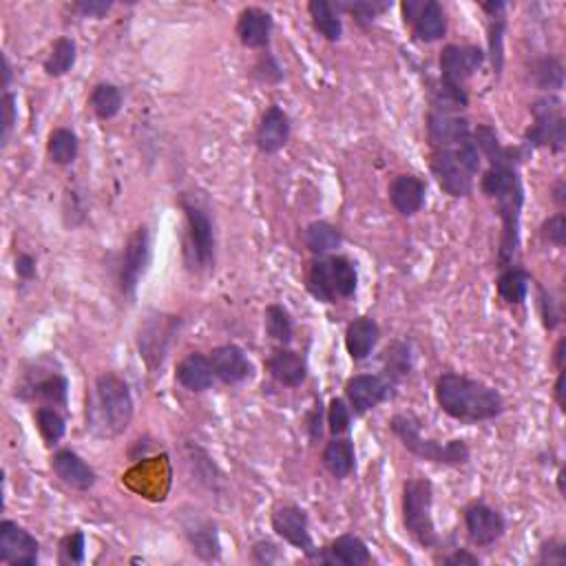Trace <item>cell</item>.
<instances>
[{
    "mask_svg": "<svg viewBox=\"0 0 566 566\" xmlns=\"http://www.w3.org/2000/svg\"><path fill=\"white\" fill-rule=\"evenodd\" d=\"M480 188L487 197L496 199L498 211H500L502 239L498 261H500V268H509L520 246V211L524 202L518 164L513 162L491 164L489 171L482 175Z\"/></svg>",
    "mask_w": 566,
    "mask_h": 566,
    "instance_id": "1",
    "label": "cell"
},
{
    "mask_svg": "<svg viewBox=\"0 0 566 566\" xmlns=\"http://www.w3.org/2000/svg\"><path fill=\"white\" fill-rule=\"evenodd\" d=\"M436 401L440 410L460 423L491 421L505 412V401L494 387L454 372L436 381Z\"/></svg>",
    "mask_w": 566,
    "mask_h": 566,
    "instance_id": "2",
    "label": "cell"
},
{
    "mask_svg": "<svg viewBox=\"0 0 566 566\" xmlns=\"http://www.w3.org/2000/svg\"><path fill=\"white\" fill-rule=\"evenodd\" d=\"M133 421V396L118 374H100L87 405V427L100 436H120Z\"/></svg>",
    "mask_w": 566,
    "mask_h": 566,
    "instance_id": "3",
    "label": "cell"
},
{
    "mask_svg": "<svg viewBox=\"0 0 566 566\" xmlns=\"http://www.w3.org/2000/svg\"><path fill=\"white\" fill-rule=\"evenodd\" d=\"M480 149L474 135L454 149H434L432 173L447 195L467 197L474 191V177L480 169Z\"/></svg>",
    "mask_w": 566,
    "mask_h": 566,
    "instance_id": "4",
    "label": "cell"
},
{
    "mask_svg": "<svg viewBox=\"0 0 566 566\" xmlns=\"http://www.w3.org/2000/svg\"><path fill=\"white\" fill-rule=\"evenodd\" d=\"M390 429L394 436L401 440L403 447L407 452L418 456V458L429 460V463L449 465V467H458L469 460V447L463 440H449L447 445H440L438 440L423 438L421 423L412 414H396L390 421Z\"/></svg>",
    "mask_w": 566,
    "mask_h": 566,
    "instance_id": "5",
    "label": "cell"
},
{
    "mask_svg": "<svg viewBox=\"0 0 566 566\" xmlns=\"http://www.w3.org/2000/svg\"><path fill=\"white\" fill-rule=\"evenodd\" d=\"M432 505L434 487L427 478H410L403 485V524L407 533L424 549H434L438 544Z\"/></svg>",
    "mask_w": 566,
    "mask_h": 566,
    "instance_id": "6",
    "label": "cell"
},
{
    "mask_svg": "<svg viewBox=\"0 0 566 566\" xmlns=\"http://www.w3.org/2000/svg\"><path fill=\"white\" fill-rule=\"evenodd\" d=\"M533 127L524 133V144L531 149H542L549 146L553 153H560L564 149L566 140V120L562 111V102L555 96L540 98L531 107Z\"/></svg>",
    "mask_w": 566,
    "mask_h": 566,
    "instance_id": "7",
    "label": "cell"
},
{
    "mask_svg": "<svg viewBox=\"0 0 566 566\" xmlns=\"http://www.w3.org/2000/svg\"><path fill=\"white\" fill-rule=\"evenodd\" d=\"M182 208H184L186 215V226H188L186 253L191 255V264L202 270H211L215 264V233L211 217H208L197 204L188 202L186 197L182 199Z\"/></svg>",
    "mask_w": 566,
    "mask_h": 566,
    "instance_id": "8",
    "label": "cell"
},
{
    "mask_svg": "<svg viewBox=\"0 0 566 566\" xmlns=\"http://www.w3.org/2000/svg\"><path fill=\"white\" fill-rule=\"evenodd\" d=\"M151 264V237L146 226L135 228L131 235L127 246H124L122 255V268H120V288L127 297L135 295V288L142 277H144L146 268Z\"/></svg>",
    "mask_w": 566,
    "mask_h": 566,
    "instance_id": "9",
    "label": "cell"
},
{
    "mask_svg": "<svg viewBox=\"0 0 566 566\" xmlns=\"http://www.w3.org/2000/svg\"><path fill=\"white\" fill-rule=\"evenodd\" d=\"M272 531L288 544L299 549L314 560L317 549L310 538V522H308V513L297 505H283L272 513Z\"/></svg>",
    "mask_w": 566,
    "mask_h": 566,
    "instance_id": "10",
    "label": "cell"
},
{
    "mask_svg": "<svg viewBox=\"0 0 566 566\" xmlns=\"http://www.w3.org/2000/svg\"><path fill=\"white\" fill-rule=\"evenodd\" d=\"M40 544L27 529L12 520L0 522V562L12 566H34L38 562Z\"/></svg>",
    "mask_w": 566,
    "mask_h": 566,
    "instance_id": "11",
    "label": "cell"
},
{
    "mask_svg": "<svg viewBox=\"0 0 566 566\" xmlns=\"http://www.w3.org/2000/svg\"><path fill=\"white\" fill-rule=\"evenodd\" d=\"M403 16H405V23L412 25L414 36L423 43H436L447 34V18L436 0H427V3L407 0L403 3Z\"/></svg>",
    "mask_w": 566,
    "mask_h": 566,
    "instance_id": "12",
    "label": "cell"
},
{
    "mask_svg": "<svg viewBox=\"0 0 566 566\" xmlns=\"http://www.w3.org/2000/svg\"><path fill=\"white\" fill-rule=\"evenodd\" d=\"M440 76L463 87L485 62V51L476 45H447L440 51Z\"/></svg>",
    "mask_w": 566,
    "mask_h": 566,
    "instance_id": "13",
    "label": "cell"
},
{
    "mask_svg": "<svg viewBox=\"0 0 566 566\" xmlns=\"http://www.w3.org/2000/svg\"><path fill=\"white\" fill-rule=\"evenodd\" d=\"M465 527L469 542L476 547H491L505 536V518L485 502H474L465 509Z\"/></svg>",
    "mask_w": 566,
    "mask_h": 566,
    "instance_id": "14",
    "label": "cell"
},
{
    "mask_svg": "<svg viewBox=\"0 0 566 566\" xmlns=\"http://www.w3.org/2000/svg\"><path fill=\"white\" fill-rule=\"evenodd\" d=\"M390 390L392 383L376 374H359L345 383V394H348L354 414H359V416L379 407L390 396Z\"/></svg>",
    "mask_w": 566,
    "mask_h": 566,
    "instance_id": "15",
    "label": "cell"
},
{
    "mask_svg": "<svg viewBox=\"0 0 566 566\" xmlns=\"http://www.w3.org/2000/svg\"><path fill=\"white\" fill-rule=\"evenodd\" d=\"M180 328V319L175 317H155L146 323L144 330H140V352L146 359L151 370L162 365L166 356L169 341Z\"/></svg>",
    "mask_w": 566,
    "mask_h": 566,
    "instance_id": "16",
    "label": "cell"
},
{
    "mask_svg": "<svg viewBox=\"0 0 566 566\" xmlns=\"http://www.w3.org/2000/svg\"><path fill=\"white\" fill-rule=\"evenodd\" d=\"M471 135L474 131L469 127V120L438 111L427 113V140L432 149H454Z\"/></svg>",
    "mask_w": 566,
    "mask_h": 566,
    "instance_id": "17",
    "label": "cell"
},
{
    "mask_svg": "<svg viewBox=\"0 0 566 566\" xmlns=\"http://www.w3.org/2000/svg\"><path fill=\"white\" fill-rule=\"evenodd\" d=\"M288 140H290V118H288L283 109L272 104L261 115V122L257 127V149L266 155L279 153L283 146L288 144Z\"/></svg>",
    "mask_w": 566,
    "mask_h": 566,
    "instance_id": "18",
    "label": "cell"
},
{
    "mask_svg": "<svg viewBox=\"0 0 566 566\" xmlns=\"http://www.w3.org/2000/svg\"><path fill=\"white\" fill-rule=\"evenodd\" d=\"M208 359H211L215 376L226 385H235V383L248 379L250 372H253L248 356L237 345H219Z\"/></svg>",
    "mask_w": 566,
    "mask_h": 566,
    "instance_id": "19",
    "label": "cell"
},
{
    "mask_svg": "<svg viewBox=\"0 0 566 566\" xmlns=\"http://www.w3.org/2000/svg\"><path fill=\"white\" fill-rule=\"evenodd\" d=\"M314 560L321 564H339V566H363L372 560L368 544L363 542L359 536H341L334 540L330 547L323 551H317Z\"/></svg>",
    "mask_w": 566,
    "mask_h": 566,
    "instance_id": "20",
    "label": "cell"
},
{
    "mask_svg": "<svg viewBox=\"0 0 566 566\" xmlns=\"http://www.w3.org/2000/svg\"><path fill=\"white\" fill-rule=\"evenodd\" d=\"M51 467H54L58 478L65 482L67 487H71V489L89 491L96 485V471L89 467L85 460L76 452H71V449H60L51 458Z\"/></svg>",
    "mask_w": 566,
    "mask_h": 566,
    "instance_id": "21",
    "label": "cell"
},
{
    "mask_svg": "<svg viewBox=\"0 0 566 566\" xmlns=\"http://www.w3.org/2000/svg\"><path fill=\"white\" fill-rule=\"evenodd\" d=\"M427 195V184L416 175H398L390 184V202L398 213L414 217L421 213Z\"/></svg>",
    "mask_w": 566,
    "mask_h": 566,
    "instance_id": "22",
    "label": "cell"
},
{
    "mask_svg": "<svg viewBox=\"0 0 566 566\" xmlns=\"http://www.w3.org/2000/svg\"><path fill=\"white\" fill-rule=\"evenodd\" d=\"M272 16L259 7H248L239 14L237 36L248 49H264L270 43Z\"/></svg>",
    "mask_w": 566,
    "mask_h": 566,
    "instance_id": "23",
    "label": "cell"
},
{
    "mask_svg": "<svg viewBox=\"0 0 566 566\" xmlns=\"http://www.w3.org/2000/svg\"><path fill=\"white\" fill-rule=\"evenodd\" d=\"M266 368H268L272 379L279 381L286 387H299L308 376L306 359L295 352V350L288 348L275 350L270 359L266 361Z\"/></svg>",
    "mask_w": 566,
    "mask_h": 566,
    "instance_id": "24",
    "label": "cell"
},
{
    "mask_svg": "<svg viewBox=\"0 0 566 566\" xmlns=\"http://www.w3.org/2000/svg\"><path fill=\"white\" fill-rule=\"evenodd\" d=\"M184 533L191 542L193 551H195L202 560H217L222 555V549H219V540L217 531H215V524L206 518L197 516V513H191V516L184 518Z\"/></svg>",
    "mask_w": 566,
    "mask_h": 566,
    "instance_id": "25",
    "label": "cell"
},
{
    "mask_svg": "<svg viewBox=\"0 0 566 566\" xmlns=\"http://www.w3.org/2000/svg\"><path fill=\"white\" fill-rule=\"evenodd\" d=\"M379 323L370 317H359L345 330V350L352 361H365L379 343Z\"/></svg>",
    "mask_w": 566,
    "mask_h": 566,
    "instance_id": "26",
    "label": "cell"
},
{
    "mask_svg": "<svg viewBox=\"0 0 566 566\" xmlns=\"http://www.w3.org/2000/svg\"><path fill=\"white\" fill-rule=\"evenodd\" d=\"M175 379L182 387H186L188 392H206L215 379L211 359H206V356L199 352L188 354L186 359H182L180 363H177Z\"/></svg>",
    "mask_w": 566,
    "mask_h": 566,
    "instance_id": "27",
    "label": "cell"
},
{
    "mask_svg": "<svg viewBox=\"0 0 566 566\" xmlns=\"http://www.w3.org/2000/svg\"><path fill=\"white\" fill-rule=\"evenodd\" d=\"M356 454H354V443L350 438H334L330 440L323 449V465L330 474L337 480L348 478L354 471Z\"/></svg>",
    "mask_w": 566,
    "mask_h": 566,
    "instance_id": "28",
    "label": "cell"
},
{
    "mask_svg": "<svg viewBox=\"0 0 566 566\" xmlns=\"http://www.w3.org/2000/svg\"><path fill=\"white\" fill-rule=\"evenodd\" d=\"M429 98H432V111L449 115L463 111L469 104L467 91L460 85H452V82L443 80V78L429 87Z\"/></svg>",
    "mask_w": 566,
    "mask_h": 566,
    "instance_id": "29",
    "label": "cell"
},
{
    "mask_svg": "<svg viewBox=\"0 0 566 566\" xmlns=\"http://www.w3.org/2000/svg\"><path fill=\"white\" fill-rule=\"evenodd\" d=\"M25 398H38V401L49 403V405L58 407H67V401H69V383L62 374H49L45 379L38 381H29L25 385Z\"/></svg>",
    "mask_w": 566,
    "mask_h": 566,
    "instance_id": "30",
    "label": "cell"
},
{
    "mask_svg": "<svg viewBox=\"0 0 566 566\" xmlns=\"http://www.w3.org/2000/svg\"><path fill=\"white\" fill-rule=\"evenodd\" d=\"M529 283H531V277L524 268H518V266L502 268L496 281L498 297L505 303H509V306H520L529 295Z\"/></svg>",
    "mask_w": 566,
    "mask_h": 566,
    "instance_id": "31",
    "label": "cell"
},
{
    "mask_svg": "<svg viewBox=\"0 0 566 566\" xmlns=\"http://www.w3.org/2000/svg\"><path fill=\"white\" fill-rule=\"evenodd\" d=\"M341 241H343V237H341L339 228L328 222H312L310 226H306V230H303V244H306V248L310 250V253L319 257L337 250Z\"/></svg>",
    "mask_w": 566,
    "mask_h": 566,
    "instance_id": "32",
    "label": "cell"
},
{
    "mask_svg": "<svg viewBox=\"0 0 566 566\" xmlns=\"http://www.w3.org/2000/svg\"><path fill=\"white\" fill-rule=\"evenodd\" d=\"M308 12H310L314 29H317L323 38L330 40V43L341 40L343 25H341L339 12L334 9V5L326 3V0H312V3L308 5Z\"/></svg>",
    "mask_w": 566,
    "mask_h": 566,
    "instance_id": "33",
    "label": "cell"
},
{
    "mask_svg": "<svg viewBox=\"0 0 566 566\" xmlns=\"http://www.w3.org/2000/svg\"><path fill=\"white\" fill-rule=\"evenodd\" d=\"M78 151H80V144H78V135L73 133L71 129H56L49 133V140H47V153H49L51 162L58 166H69L76 162Z\"/></svg>",
    "mask_w": 566,
    "mask_h": 566,
    "instance_id": "34",
    "label": "cell"
},
{
    "mask_svg": "<svg viewBox=\"0 0 566 566\" xmlns=\"http://www.w3.org/2000/svg\"><path fill=\"white\" fill-rule=\"evenodd\" d=\"M89 107L93 109V113H96L100 120H113L115 115L120 113V109H122V91L115 85L102 82V85H98L91 91Z\"/></svg>",
    "mask_w": 566,
    "mask_h": 566,
    "instance_id": "35",
    "label": "cell"
},
{
    "mask_svg": "<svg viewBox=\"0 0 566 566\" xmlns=\"http://www.w3.org/2000/svg\"><path fill=\"white\" fill-rule=\"evenodd\" d=\"M330 277L337 297L350 299L354 297L356 286H359V275H356L354 264L345 257H330Z\"/></svg>",
    "mask_w": 566,
    "mask_h": 566,
    "instance_id": "36",
    "label": "cell"
},
{
    "mask_svg": "<svg viewBox=\"0 0 566 566\" xmlns=\"http://www.w3.org/2000/svg\"><path fill=\"white\" fill-rule=\"evenodd\" d=\"M78 49L76 43L71 38H58L54 47H51V54L45 60V71L51 78H62L65 73H69L76 65Z\"/></svg>",
    "mask_w": 566,
    "mask_h": 566,
    "instance_id": "37",
    "label": "cell"
},
{
    "mask_svg": "<svg viewBox=\"0 0 566 566\" xmlns=\"http://www.w3.org/2000/svg\"><path fill=\"white\" fill-rule=\"evenodd\" d=\"M308 292L323 303H334L337 301V292H334L332 277H330V261L319 257L317 261L310 266L308 272Z\"/></svg>",
    "mask_w": 566,
    "mask_h": 566,
    "instance_id": "38",
    "label": "cell"
},
{
    "mask_svg": "<svg viewBox=\"0 0 566 566\" xmlns=\"http://www.w3.org/2000/svg\"><path fill=\"white\" fill-rule=\"evenodd\" d=\"M266 332H268L272 341H277V343H281L283 348H286L292 341V332H295L290 312L283 306H277V303L266 308Z\"/></svg>",
    "mask_w": 566,
    "mask_h": 566,
    "instance_id": "39",
    "label": "cell"
},
{
    "mask_svg": "<svg viewBox=\"0 0 566 566\" xmlns=\"http://www.w3.org/2000/svg\"><path fill=\"white\" fill-rule=\"evenodd\" d=\"M36 424H38L40 436L47 445H58L67 432V421L56 407H38L36 410Z\"/></svg>",
    "mask_w": 566,
    "mask_h": 566,
    "instance_id": "40",
    "label": "cell"
},
{
    "mask_svg": "<svg viewBox=\"0 0 566 566\" xmlns=\"http://www.w3.org/2000/svg\"><path fill=\"white\" fill-rule=\"evenodd\" d=\"M533 82L544 91H555V89H562L564 82V69L560 65V60L555 58H542L533 67Z\"/></svg>",
    "mask_w": 566,
    "mask_h": 566,
    "instance_id": "41",
    "label": "cell"
},
{
    "mask_svg": "<svg viewBox=\"0 0 566 566\" xmlns=\"http://www.w3.org/2000/svg\"><path fill=\"white\" fill-rule=\"evenodd\" d=\"M505 27H507L505 12L489 16V54L496 73H500L502 65H505V47H502V40H505Z\"/></svg>",
    "mask_w": 566,
    "mask_h": 566,
    "instance_id": "42",
    "label": "cell"
},
{
    "mask_svg": "<svg viewBox=\"0 0 566 566\" xmlns=\"http://www.w3.org/2000/svg\"><path fill=\"white\" fill-rule=\"evenodd\" d=\"M387 7H390V3H339L334 9H343V12L352 14L361 27H368Z\"/></svg>",
    "mask_w": 566,
    "mask_h": 566,
    "instance_id": "43",
    "label": "cell"
},
{
    "mask_svg": "<svg viewBox=\"0 0 566 566\" xmlns=\"http://www.w3.org/2000/svg\"><path fill=\"white\" fill-rule=\"evenodd\" d=\"M407 374H410V348H405L403 343H394L392 350H387V376L398 381Z\"/></svg>",
    "mask_w": 566,
    "mask_h": 566,
    "instance_id": "44",
    "label": "cell"
},
{
    "mask_svg": "<svg viewBox=\"0 0 566 566\" xmlns=\"http://www.w3.org/2000/svg\"><path fill=\"white\" fill-rule=\"evenodd\" d=\"M62 564H82L85 562V533L73 531L62 540L60 544Z\"/></svg>",
    "mask_w": 566,
    "mask_h": 566,
    "instance_id": "45",
    "label": "cell"
},
{
    "mask_svg": "<svg viewBox=\"0 0 566 566\" xmlns=\"http://www.w3.org/2000/svg\"><path fill=\"white\" fill-rule=\"evenodd\" d=\"M350 418H352V414H350V407L345 405V401H341V398H332V401H330V412H328L330 432H332L334 436H341V434L348 432Z\"/></svg>",
    "mask_w": 566,
    "mask_h": 566,
    "instance_id": "46",
    "label": "cell"
},
{
    "mask_svg": "<svg viewBox=\"0 0 566 566\" xmlns=\"http://www.w3.org/2000/svg\"><path fill=\"white\" fill-rule=\"evenodd\" d=\"M255 78L264 85H277V82L283 80V71L279 67V62L275 60L270 54L261 56L259 62L255 67Z\"/></svg>",
    "mask_w": 566,
    "mask_h": 566,
    "instance_id": "47",
    "label": "cell"
},
{
    "mask_svg": "<svg viewBox=\"0 0 566 566\" xmlns=\"http://www.w3.org/2000/svg\"><path fill=\"white\" fill-rule=\"evenodd\" d=\"M542 237L544 241H549V244L558 246V248H564V241H566V219L564 215H555V217L547 219V222L542 224Z\"/></svg>",
    "mask_w": 566,
    "mask_h": 566,
    "instance_id": "48",
    "label": "cell"
},
{
    "mask_svg": "<svg viewBox=\"0 0 566 566\" xmlns=\"http://www.w3.org/2000/svg\"><path fill=\"white\" fill-rule=\"evenodd\" d=\"M564 560H566V544L560 542V540H549V542H544L542 549H540L538 562L562 564Z\"/></svg>",
    "mask_w": 566,
    "mask_h": 566,
    "instance_id": "49",
    "label": "cell"
},
{
    "mask_svg": "<svg viewBox=\"0 0 566 566\" xmlns=\"http://www.w3.org/2000/svg\"><path fill=\"white\" fill-rule=\"evenodd\" d=\"M16 124V96L12 91H5L3 96V144H7L9 135Z\"/></svg>",
    "mask_w": 566,
    "mask_h": 566,
    "instance_id": "50",
    "label": "cell"
},
{
    "mask_svg": "<svg viewBox=\"0 0 566 566\" xmlns=\"http://www.w3.org/2000/svg\"><path fill=\"white\" fill-rule=\"evenodd\" d=\"M111 7L113 3H109V0H85V3H78L73 9L85 16V18H102Z\"/></svg>",
    "mask_w": 566,
    "mask_h": 566,
    "instance_id": "51",
    "label": "cell"
},
{
    "mask_svg": "<svg viewBox=\"0 0 566 566\" xmlns=\"http://www.w3.org/2000/svg\"><path fill=\"white\" fill-rule=\"evenodd\" d=\"M253 560L257 564H275L281 560V553L272 542H257L253 547Z\"/></svg>",
    "mask_w": 566,
    "mask_h": 566,
    "instance_id": "52",
    "label": "cell"
},
{
    "mask_svg": "<svg viewBox=\"0 0 566 566\" xmlns=\"http://www.w3.org/2000/svg\"><path fill=\"white\" fill-rule=\"evenodd\" d=\"M321 424H323V407H321V403H317L314 410L308 414V432H310L312 443H317V440L321 438V434H323Z\"/></svg>",
    "mask_w": 566,
    "mask_h": 566,
    "instance_id": "53",
    "label": "cell"
},
{
    "mask_svg": "<svg viewBox=\"0 0 566 566\" xmlns=\"http://www.w3.org/2000/svg\"><path fill=\"white\" fill-rule=\"evenodd\" d=\"M540 299H542V319H544V328L555 330L560 323V314L553 310V299L547 297V292L540 290Z\"/></svg>",
    "mask_w": 566,
    "mask_h": 566,
    "instance_id": "54",
    "label": "cell"
},
{
    "mask_svg": "<svg viewBox=\"0 0 566 566\" xmlns=\"http://www.w3.org/2000/svg\"><path fill=\"white\" fill-rule=\"evenodd\" d=\"M440 562L443 564H447V566H478L480 564V560L476 558L474 553H469L467 549H458V551H454V553H449L447 558H443L440 560Z\"/></svg>",
    "mask_w": 566,
    "mask_h": 566,
    "instance_id": "55",
    "label": "cell"
},
{
    "mask_svg": "<svg viewBox=\"0 0 566 566\" xmlns=\"http://www.w3.org/2000/svg\"><path fill=\"white\" fill-rule=\"evenodd\" d=\"M16 275L23 281L36 279V259L31 255H18L16 259Z\"/></svg>",
    "mask_w": 566,
    "mask_h": 566,
    "instance_id": "56",
    "label": "cell"
},
{
    "mask_svg": "<svg viewBox=\"0 0 566 566\" xmlns=\"http://www.w3.org/2000/svg\"><path fill=\"white\" fill-rule=\"evenodd\" d=\"M564 339L558 341V345H555V354H553V363L555 368H558V372L564 370Z\"/></svg>",
    "mask_w": 566,
    "mask_h": 566,
    "instance_id": "57",
    "label": "cell"
},
{
    "mask_svg": "<svg viewBox=\"0 0 566 566\" xmlns=\"http://www.w3.org/2000/svg\"><path fill=\"white\" fill-rule=\"evenodd\" d=\"M555 401H558L560 410H564V370L560 372L558 381H555Z\"/></svg>",
    "mask_w": 566,
    "mask_h": 566,
    "instance_id": "58",
    "label": "cell"
},
{
    "mask_svg": "<svg viewBox=\"0 0 566 566\" xmlns=\"http://www.w3.org/2000/svg\"><path fill=\"white\" fill-rule=\"evenodd\" d=\"M566 191H564V180H558L555 182V188H553V199H555V204H558L560 208H564V204H566Z\"/></svg>",
    "mask_w": 566,
    "mask_h": 566,
    "instance_id": "59",
    "label": "cell"
},
{
    "mask_svg": "<svg viewBox=\"0 0 566 566\" xmlns=\"http://www.w3.org/2000/svg\"><path fill=\"white\" fill-rule=\"evenodd\" d=\"M482 9H485V12L489 14V16H494V14L505 12L507 5L505 3H485V5H482Z\"/></svg>",
    "mask_w": 566,
    "mask_h": 566,
    "instance_id": "60",
    "label": "cell"
},
{
    "mask_svg": "<svg viewBox=\"0 0 566 566\" xmlns=\"http://www.w3.org/2000/svg\"><path fill=\"white\" fill-rule=\"evenodd\" d=\"M3 71H5V89H7L9 82H12V67H9L7 56H3Z\"/></svg>",
    "mask_w": 566,
    "mask_h": 566,
    "instance_id": "61",
    "label": "cell"
},
{
    "mask_svg": "<svg viewBox=\"0 0 566 566\" xmlns=\"http://www.w3.org/2000/svg\"><path fill=\"white\" fill-rule=\"evenodd\" d=\"M558 487H560V494H564V474L562 471H560V476H558Z\"/></svg>",
    "mask_w": 566,
    "mask_h": 566,
    "instance_id": "62",
    "label": "cell"
}]
</instances>
